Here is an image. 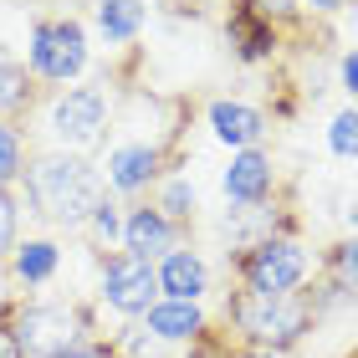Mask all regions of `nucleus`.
Wrapping results in <instances>:
<instances>
[{
    "label": "nucleus",
    "mask_w": 358,
    "mask_h": 358,
    "mask_svg": "<svg viewBox=\"0 0 358 358\" xmlns=\"http://www.w3.org/2000/svg\"><path fill=\"white\" fill-rule=\"evenodd\" d=\"M231 328L241 333L246 348H276L287 353L302 333H313L317 307L302 297V292H287V297H266V292H236L231 307H225Z\"/></svg>",
    "instance_id": "nucleus-1"
},
{
    "label": "nucleus",
    "mask_w": 358,
    "mask_h": 358,
    "mask_svg": "<svg viewBox=\"0 0 358 358\" xmlns=\"http://www.w3.org/2000/svg\"><path fill=\"white\" fill-rule=\"evenodd\" d=\"M31 200L46 220H87L97 205H103V185H97V174L83 164V159H41L36 169H31Z\"/></svg>",
    "instance_id": "nucleus-2"
},
{
    "label": "nucleus",
    "mask_w": 358,
    "mask_h": 358,
    "mask_svg": "<svg viewBox=\"0 0 358 358\" xmlns=\"http://www.w3.org/2000/svg\"><path fill=\"white\" fill-rule=\"evenodd\" d=\"M10 333L26 358H57L77 343H87V317L67 302H31L10 317Z\"/></svg>",
    "instance_id": "nucleus-3"
},
{
    "label": "nucleus",
    "mask_w": 358,
    "mask_h": 358,
    "mask_svg": "<svg viewBox=\"0 0 358 358\" xmlns=\"http://www.w3.org/2000/svg\"><path fill=\"white\" fill-rule=\"evenodd\" d=\"M241 282L246 292H266V297H287L307 282V251L297 241H262L246 262H241Z\"/></svg>",
    "instance_id": "nucleus-4"
},
{
    "label": "nucleus",
    "mask_w": 358,
    "mask_h": 358,
    "mask_svg": "<svg viewBox=\"0 0 358 358\" xmlns=\"http://www.w3.org/2000/svg\"><path fill=\"white\" fill-rule=\"evenodd\" d=\"M103 302L113 313L123 317H143L149 307L159 302V271L154 262H143V256H108L103 266Z\"/></svg>",
    "instance_id": "nucleus-5"
},
{
    "label": "nucleus",
    "mask_w": 358,
    "mask_h": 358,
    "mask_svg": "<svg viewBox=\"0 0 358 358\" xmlns=\"http://www.w3.org/2000/svg\"><path fill=\"white\" fill-rule=\"evenodd\" d=\"M31 62H36V72L46 77H57V83H67V77L83 72V31H77L72 21H62V26H41L36 31V46H31Z\"/></svg>",
    "instance_id": "nucleus-6"
},
{
    "label": "nucleus",
    "mask_w": 358,
    "mask_h": 358,
    "mask_svg": "<svg viewBox=\"0 0 358 358\" xmlns=\"http://www.w3.org/2000/svg\"><path fill=\"white\" fill-rule=\"evenodd\" d=\"M143 333H154L159 343H205V313H200V302L159 297L143 313Z\"/></svg>",
    "instance_id": "nucleus-7"
},
{
    "label": "nucleus",
    "mask_w": 358,
    "mask_h": 358,
    "mask_svg": "<svg viewBox=\"0 0 358 358\" xmlns=\"http://www.w3.org/2000/svg\"><path fill=\"white\" fill-rule=\"evenodd\" d=\"M154 271H159V297H169V302H200L210 287V271L194 251H164V262Z\"/></svg>",
    "instance_id": "nucleus-8"
},
{
    "label": "nucleus",
    "mask_w": 358,
    "mask_h": 358,
    "mask_svg": "<svg viewBox=\"0 0 358 358\" xmlns=\"http://www.w3.org/2000/svg\"><path fill=\"white\" fill-rule=\"evenodd\" d=\"M103 118H108L103 92H92V87H83V92H72V97L57 103V134L67 143H92L103 134Z\"/></svg>",
    "instance_id": "nucleus-9"
},
{
    "label": "nucleus",
    "mask_w": 358,
    "mask_h": 358,
    "mask_svg": "<svg viewBox=\"0 0 358 358\" xmlns=\"http://www.w3.org/2000/svg\"><path fill=\"white\" fill-rule=\"evenodd\" d=\"M169 236H174V225L159 215V210H134L123 225V246L128 256H143V262H154L159 251H169Z\"/></svg>",
    "instance_id": "nucleus-10"
},
{
    "label": "nucleus",
    "mask_w": 358,
    "mask_h": 358,
    "mask_svg": "<svg viewBox=\"0 0 358 358\" xmlns=\"http://www.w3.org/2000/svg\"><path fill=\"white\" fill-rule=\"evenodd\" d=\"M266 189H271V164H266L262 154H241L236 164L225 169V194L241 200V205H256Z\"/></svg>",
    "instance_id": "nucleus-11"
},
{
    "label": "nucleus",
    "mask_w": 358,
    "mask_h": 358,
    "mask_svg": "<svg viewBox=\"0 0 358 358\" xmlns=\"http://www.w3.org/2000/svg\"><path fill=\"white\" fill-rule=\"evenodd\" d=\"M154 169H159V154L143 149V143H134V149H118V154H113L108 179H113L118 189H143V185L154 179Z\"/></svg>",
    "instance_id": "nucleus-12"
},
{
    "label": "nucleus",
    "mask_w": 358,
    "mask_h": 358,
    "mask_svg": "<svg viewBox=\"0 0 358 358\" xmlns=\"http://www.w3.org/2000/svg\"><path fill=\"white\" fill-rule=\"evenodd\" d=\"M210 123H215V134L225 143H256V134H262V113H251L241 103H215L210 108Z\"/></svg>",
    "instance_id": "nucleus-13"
},
{
    "label": "nucleus",
    "mask_w": 358,
    "mask_h": 358,
    "mask_svg": "<svg viewBox=\"0 0 358 358\" xmlns=\"http://www.w3.org/2000/svg\"><path fill=\"white\" fill-rule=\"evenodd\" d=\"M15 276H21L26 287H41L57 276V246L52 241H26V246H15Z\"/></svg>",
    "instance_id": "nucleus-14"
},
{
    "label": "nucleus",
    "mask_w": 358,
    "mask_h": 358,
    "mask_svg": "<svg viewBox=\"0 0 358 358\" xmlns=\"http://www.w3.org/2000/svg\"><path fill=\"white\" fill-rule=\"evenodd\" d=\"M97 21H103V31H108L113 41H128L143 26V0H103Z\"/></svg>",
    "instance_id": "nucleus-15"
},
{
    "label": "nucleus",
    "mask_w": 358,
    "mask_h": 358,
    "mask_svg": "<svg viewBox=\"0 0 358 358\" xmlns=\"http://www.w3.org/2000/svg\"><path fill=\"white\" fill-rule=\"evenodd\" d=\"M328 143H333V154H343V159H353V154H358V113H338Z\"/></svg>",
    "instance_id": "nucleus-16"
},
{
    "label": "nucleus",
    "mask_w": 358,
    "mask_h": 358,
    "mask_svg": "<svg viewBox=\"0 0 358 358\" xmlns=\"http://www.w3.org/2000/svg\"><path fill=\"white\" fill-rule=\"evenodd\" d=\"M189 210H194V189L185 185V179H174V185L164 189V205H159V215H164V220H185Z\"/></svg>",
    "instance_id": "nucleus-17"
},
{
    "label": "nucleus",
    "mask_w": 358,
    "mask_h": 358,
    "mask_svg": "<svg viewBox=\"0 0 358 358\" xmlns=\"http://www.w3.org/2000/svg\"><path fill=\"white\" fill-rule=\"evenodd\" d=\"M21 103H26V77L0 62V113H10V108H21Z\"/></svg>",
    "instance_id": "nucleus-18"
},
{
    "label": "nucleus",
    "mask_w": 358,
    "mask_h": 358,
    "mask_svg": "<svg viewBox=\"0 0 358 358\" xmlns=\"http://www.w3.org/2000/svg\"><path fill=\"white\" fill-rule=\"evenodd\" d=\"M333 271L343 287H358V241H343V246L333 251Z\"/></svg>",
    "instance_id": "nucleus-19"
},
{
    "label": "nucleus",
    "mask_w": 358,
    "mask_h": 358,
    "mask_svg": "<svg viewBox=\"0 0 358 358\" xmlns=\"http://www.w3.org/2000/svg\"><path fill=\"white\" fill-rule=\"evenodd\" d=\"M15 251V200L0 189V262Z\"/></svg>",
    "instance_id": "nucleus-20"
},
{
    "label": "nucleus",
    "mask_w": 358,
    "mask_h": 358,
    "mask_svg": "<svg viewBox=\"0 0 358 358\" xmlns=\"http://www.w3.org/2000/svg\"><path fill=\"white\" fill-rule=\"evenodd\" d=\"M21 169V143H15V134L10 128H0V185Z\"/></svg>",
    "instance_id": "nucleus-21"
},
{
    "label": "nucleus",
    "mask_w": 358,
    "mask_h": 358,
    "mask_svg": "<svg viewBox=\"0 0 358 358\" xmlns=\"http://www.w3.org/2000/svg\"><path fill=\"white\" fill-rule=\"evenodd\" d=\"M92 231L103 236V241H113V236L123 231V225H118V215H113V205H97V210H92Z\"/></svg>",
    "instance_id": "nucleus-22"
},
{
    "label": "nucleus",
    "mask_w": 358,
    "mask_h": 358,
    "mask_svg": "<svg viewBox=\"0 0 358 358\" xmlns=\"http://www.w3.org/2000/svg\"><path fill=\"white\" fill-rule=\"evenodd\" d=\"M57 358H123L118 348H108V343H77L67 353H57Z\"/></svg>",
    "instance_id": "nucleus-23"
},
{
    "label": "nucleus",
    "mask_w": 358,
    "mask_h": 358,
    "mask_svg": "<svg viewBox=\"0 0 358 358\" xmlns=\"http://www.w3.org/2000/svg\"><path fill=\"white\" fill-rule=\"evenodd\" d=\"M0 358H26L21 343H15V333H10V322H0Z\"/></svg>",
    "instance_id": "nucleus-24"
},
{
    "label": "nucleus",
    "mask_w": 358,
    "mask_h": 358,
    "mask_svg": "<svg viewBox=\"0 0 358 358\" xmlns=\"http://www.w3.org/2000/svg\"><path fill=\"white\" fill-rule=\"evenodd\" d=\"M343 83H348V87H353V92H358V52H353V57H348V62H343Z\"/></svg>",
    "instance_id": "nucleus-25"
},
{
    "label": "nucleus",
    "mask_w": 358,
    "mask_h": 358,
    "mask_svg": "<svg viewBox=\"0 0 358 358\" xmlns=\"http://www.w3.org/2000/svg\"><path fill=\"white\" fill-rule=\"evenodd\" d=\"M236 358H287V353H276V348H241Z\"/></svg>",
    "instance_id": "nucleus-26"
},
{
    "label": "nucleus",
    "mask_w": 358,
    "mask_h": 358,
    "mask_svg": "<svg viewBox=\"0 0 358 358\" xmlns=\"http://www.w3.org/2000/svg\"><path fill=\"white\" fill-rule=\"evenodd\" d=\"M6 313H10V292H6V282H0V322H6Z\"/></svg>",
    "instance_id": "nucleus-27"
},
{
    "label": "nucleus",
    "mask_w": 358,
    "mask_h": 358,
    "mask_svg": "<svg viewBox=\"0 0 358 358\" xmlns=\"http://www.w3.org/2000/svg\"><path fill=\"white\" fill-rule=\"evenodd\" d=\"M266 10H292V0H262Z\"/></svg>",
    "instance_id": "nucleus-28"
},
{
    "label": "nucleus",
    "mask_w": 358,
    "mask_h": 358,
    "mask_svg": "<svg viewBox=\"0 0 358 358\" xmlns=\"http://www.w3.org/2000/svg\"><path fill=\"white\" fill-rule=\"evenodd\" d=\"M313 6H322V10H333V6H343V0H313Z\"/></svg>",
    "instance_id": "nucleus-29"
},
{
    "label": "nucleus",
    "mask_w": 358,
    "mask_h": 358,
    "mask_svg": "<svg viewBox=\"0 0 358 358\" xmlns=\"http://www.w3.org/2000/svg\"><path fill=\"white\" fill-rule=\"evenodd\" d=\"M189 358H215V348H200V353H189Z\"/></svg>",
    "instance_id": "nucleus-30"
},
{
    "label": "nucleus",
    "mask_w": 358,
    "mask_h": 358,
    "mask_svg": "<svg viewBox=\"0 0 358 358\" xmlns=\"http://www.w3.org/2000/svg\"><path fill=\"white\" fill-rule=\"evenodd\" d=\"M348 220H353V225H358V200H353V205H348Z\"/></svg>",
    "instance_id": "nucleus-31"
}]
</instances>
